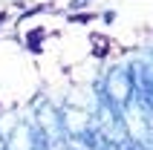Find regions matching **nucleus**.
<instances>
[{
	"instance_id": "obj_1",
	"label": "nucleus",
	"mask_w": 153,
	"mask_h": 150,
	"mask_svg": "<svg viewBox=\"0 0 153 150\" xmlns=\"http://www.w3.org/2000/svg\"><path fill=\"white\" fill-rule=\"evenodd\" d=\"M95 98L107 101L127 118L130 110H136V87L127 75V67H110L107 72L95 81Z\"/></svg>"
}]
</instances>
